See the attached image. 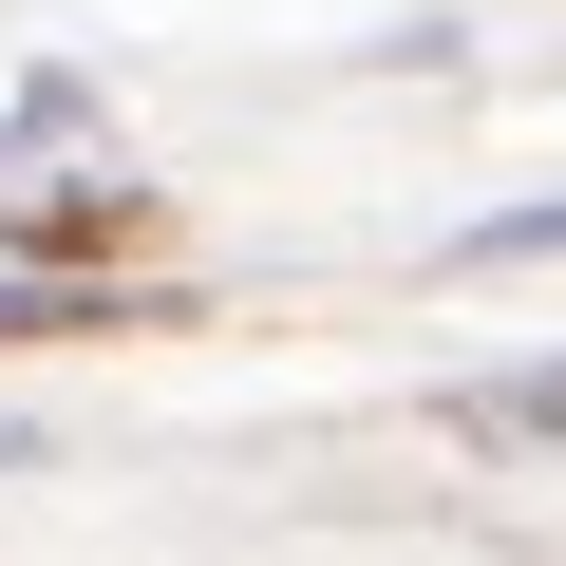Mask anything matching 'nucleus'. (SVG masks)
<instances>
[{
	"mask_svg": "<svg viewBox=\"0 0 566 566\" xmlns=\"http://www.w3.org/2000/svg\"><path fill=\"white\" fill-rule=\"evenodd\" d=\"M453 434H491V453H566V359H547V378H472Z\"/></svg>",
	"mask_w": 566,
	"mask_h": 566,
	"instance_id": "nucleus-2",
	"label": "nucleus"
},
{
	"mask_svg": "<svg viewBox=\"0 0 566 566\" xmlns=\"http://www.w3.org/2000/svg\"><path fill=\"white\" fill-rule=\"evenodd\" d=\"M133 227V189H0V245L20 264H57V245H114Z\"/></svg>",
	"mask_w": 566,
	"mask_h": 566,
	"instance_id": "nucleus-1",
	"label": "nucleus"
},
{
	"mask_svg": "<svg viewBox=\"0 0 566 566\" xmlns=\"http://www.w3.org/2000/svg\"><path fill=\"white\" fill-rule=\"evenodd\" d=\"M76 322H114L95 283H0V340H76Z\"/></svg>",
	"mask_w": 566,
	"mask_h": 566,
	"instance_id": "nucleus-3",
	"label": "nucleus"
},
{
	"mask_svg": "<svg viewBox=\"0 0 566 566\" xmlns=\"http://www.w3.org/2000/svg\"><path fill=\"white\" fill-rule=\"evenodd\" d=\"M453 264H566V208H510V227H472Z\"/></svg>",
	"mask_w": 566,
	"mask_h": 566,
	"instance_id": "nucleus-4",
	"label": "nucleus"
}]
</instances>
